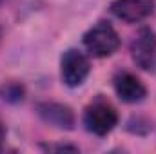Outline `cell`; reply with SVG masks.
<instances>
[{
    "mask_svg": "<svg viewBox=\"0 0 156 154\" xmlns=\"http://www.w3.org/2000/svg\"><path fill=\"white\" fill-rule=\"evenodd\" d=\"M83 123L89 132H93L96 136H105L118 123V114L109 102L98 98L85 109Z\"/></svg>",
    "mask_w": 156,
    "mask_h": 154,
    "instance_id": "cell-2",
    "label": "cell"
},
{
    "mask_svg": "<svg viewBox=\"0 0 156 154\" xmlns=\"http://www.w3.org/2000/svg\"><path fill=\"white\" fill-rule=\"evenodd\" d=\"M115 91L120 96V100L127 103H136L144 100L147 94L145 85L131 73H118L115 76Z\"/></svg>",
    "mask_w": 156,
    "mask_h": 154,
    "instance_id": "cell-7",
    "label": "cell"
},
{
    "mask_svg": "<svg viewBox=\"0 0 156 154\" xmlns=\"http://www.w3.org/2000/svg\"><path fill=\"white\" fill-rule=\"evenodd\" d=\"M113 15L123 22L134 24L145 20L154 11V0H113Z\"/></svg>",
    "mask_w": 156,
    "mask_h": 154,
    "instance_id": "cell-5",
    "label": "cell"
},
{
    "mask_svg": "<svg viewBox=\"0 0 156 154\" xmlns=\"http://www.w3.org/2000/svg\"><path fill=\"white\" fill-rule=\"evenodd\" d=\"M83 45L85 49L96 56V58H105L111 56L120 45V37L115 31V27L107 22H98L94 27H91L83 35Z\"/></svg>",
    "mask_w": 156,
    "mask_h": 154,
    "instance_id": "cell-1",
    "label": "cell"
},
{
    "mask_svg": "<svg viewBox=\"0 0 156 154\" xmlns=\"http://www.w3.org/2000/svg\"><path fill=\"white\" fill-rule=\"evenodd\" d=\"M133 60L144 71H151L156 65V33L149 27H144L131 45Z\"/></svg>",
    "mask_w": 156,
    "mask_h": 154,
    "instance_id": "cell-3",
    "label": "cell"
},
{
    "mask_svg": "<svg viewBox=\"0 0 156 154\" xmlns=\"http://www.w3.org/2000/svg\"><path fill=\"white\" fill-rule=\"evenodd\" d=\"M89 60L83 53L76 49H69L62 56V80L69 87H78L89 75Z\"/></svg>",
    "mask_w": 156,
    "mask_h": 154,
    "instance_id": "cell-4",
    "label": "cell"
},
{
    "mask_svg": "<svg viewBox=\"0 0 156 154\" xmlns=\"http://www.w3.org/2000/svg\"><path fill=\"white\" fill-rule=\"evenodd\" d=\"M4 138H5V129H4V125H2V121H0V147H2Z\"/></svg>",
    "mask_w": 156,
    "mask_h": 154,
    "instance_id": "cell-9",
    "label": "cell"
},
{
    "mask_svg": "<svg viewBox=\"0 0 156 154\" xmlns=\"http://www.w3.org/2000/svg\"><path fill=\"white\" fill-rule=\"evenodd\" d=\"M0 96L7 102H20L24 98V87L20 83H15V82L5 83L0 89Z\"/></svg>",
    "mask_w": 156,
    "mask_h": 154,
    "instance_id": "cell-8",
    "label": "cell"
},
{
    "mask_svg": "<svg viewBox=\"0 0 156 154\" xmlns=\"http://www.w3.org/2000/svg\"><path fill=\"white\" fill-rule=\"evenodd\" d=\"M37 113L38 116L49 125L58 127V129H73L75 125V113L71 111V107L64 105V103H56V102H42L37 105Z\"/></svg>",
    "mask_w": 156,
    "mask_h": 154,
    "instance_id": "cell-6",
    "label": "cell"
}]
</instances>
